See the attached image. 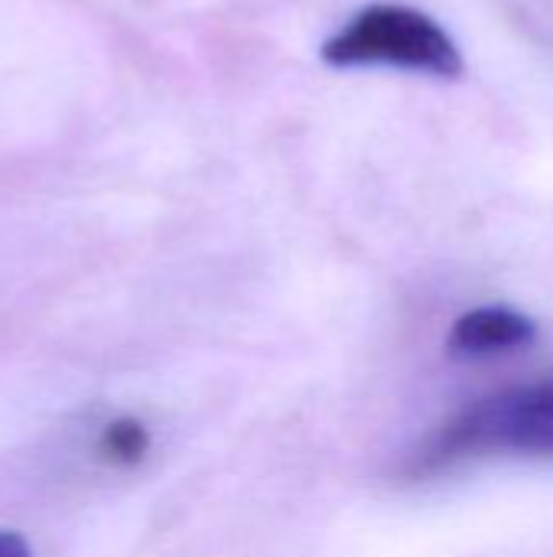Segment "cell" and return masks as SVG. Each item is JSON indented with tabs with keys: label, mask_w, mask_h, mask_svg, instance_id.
I'll list each match as a JSON object with an SVG mask.
<instances>
[{
	"label": "cell",
	"mask_w": 553,
	"mask_h": 557,
	"mask_svg": "<svg viewBox=\"0 0 553 557\" xmlns=\"http://www.w3.org/2000/svg\"><path fill=\"white\" fill-rule=\"evenodd\" d=\"M147 447H150V437H147V431L137 421H117L104 434L108 457H114L121 463H137L147 454Z\"/></svg>",
	"instance_id": "277c9868"
},
{
	"label": "cell",
	"mask_w": 553,
	"mask_h": 557,
	"mask_svg": "<svg viewBox=\"0 0 553 557\" xmlns=\"http://www.w3.org/2000/svg\"><path fill=\"white\" fill-rule=\"evenodd\" d=\"M531 339H535V323L525 313L508 307H479L453 323L447 346L456 356H495V352L525 349Z\"/></svg>",
	"instance_id": "3957f363"
},
{
	"label": "cell",
	"mask_w": 553,
	"mask_h": 557,
	"mask_svg": "<svg viewBox=\"0 0 553 557\" xmlns=\"http://www.w3.org/2000/svg\"><path fill=\"white\" fill-rule=\"evenodd\" d=\"M486 454L553 457V379L479 398L424 444L414 467L437 470Z\"/></svg>",
	"instance_id": "7a4b0ae2"
},
{
	"label": "cell",
	"mask_w": 553,
	"mask_h": 557,
	"mask_svg": "<svg viewBox=\"0 0 553 557\" xmlns=\"http://www.w3.org/2000/svg\"><path fill=\"white\" fill-rule=\"evenodd\" d=\"M323 62L336 69H401L433 78H460L466 62L453 36L424 10L372 3L323 42Z\"/></svg>",
	"instance_id": "6da1fadb"
},
{
	"label": "cell",
	"mask_w": 553,
	"mask_h": 557,
	"mask_svg": "<svg viewBox=\"0 0 553 557\" xmlns=\"http://www.w3.org/2000/svg\"><path fill=\"white\" fill-rule=\"evenodd\" d=\"M0 557H33L29 555V545L13 535V532H0Z\"/></svg>",
	"instance_id": "5b68a950"
}]
</instances>
